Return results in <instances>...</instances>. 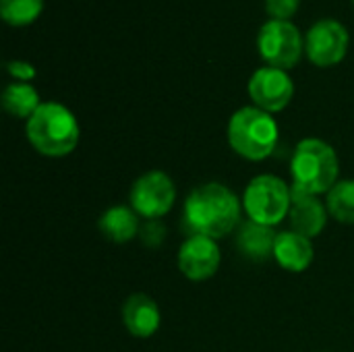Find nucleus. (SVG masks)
Here are the masks:
<instances>
[{
  "mask_svg": "<svg viewBox=\"0 0 354 352\" xmlns=\"http://www.w3.org/2000/svg\"><path fill=\"white\" fill-rule=\"evenodd\" d=\"M2 106L10 116L29 120L35 114V110L41 106V102H39V93L35 91L33 85L15 81L2 93Z\"/></svg>",
  "mask_w": 354,
  "mask_h": 352,
  "instance_id": "16",
  "label": "nucleus"
},
{
  "mask_svg": "<svg viewBox=\"0 0 354 352\" xmlns=\"http://www.w3.org/2000/svg\"><path fill=\"white\" fill-rule=\"evenodd\" d=\"M97 226H100L102 234L116 245H124V243L133 241L141 230L137 212L127 205H114V207L106 210L102 214Z\"/></svg>",
  "mask_w": 354,
  "mask_h": 352,
  "instance_id": "15",
  "label": "nucleus"
},
{
  "mask_svg": "<svg viewBox=\"0 0 354 352\" xmlns=\"http://www.w3.org/2000/svg\"><path fill=\"white\" fill-rule=\"evenodd\" d=\"M122 322L133 338H151L162 324L158 303L143 293L131 295L122 305Z\"/></svg>",
  "mask_w": 354,
  "mask_h": 352,
  "instance_id": "11",
  "label": "nucleus"
},
{
  "mask_svg": "<svg viewBox=\"0 0 354 352\" xmlns=\"http://www.w3.org/2000/svg\"><path fill=\"white\" fill-rule=\"evenodd\" d=\"M274 259L278 261V266L282 270L301 274L311 268V263L315 259V249H313L311 239H307L295 230H286V232H278L276 247H274Z\"/></svg>",
  "mask_w": 354,
  "mask_h": 352,
  "instance_id": "13",
  "label": "nucleus"
},
{
  "mask_svg": "<svg viewBox=\"0 0 354 352\" xmlns=\"http://www.w3.org/2000/svg\"><path fill=\"white\" fill-rule=\"evenodd\" d=\"M290 203L292 189L274 174L255 176L243 195V210L247 212L249 220L272 228L290 214Z\"/></svg>",
  "mask_w": 354,
  "mask_h": 352,
  "instance_id": "5",
  "label": "nucleus"
},
{
  "mask_svg": "<svg viewBox=\"0 0 354 352\" xmlns=\"http://www.w3.org/2000/svg\"><path fill=\"white\" fill-rule=\"evenodd\" d=\"M241 214L243 201L222 183H205L193 189L185 201V220L193 232L216 241L241 224Z\"/></svg>",
  "mask_w": 354,
  "mask_h": 352,
  "instance_id": "1",
  "label": "nucleus"
},
{
  "mask_svg": "<svg viewBox=\"0 0 354 352\" xmlns=\"http://www.w3.org/2000/svg\"><path fill=\"white\" fill-rule=\"evenodd\" d=\"M176 201L174 180L162 170L141 174L131 189V207L145 220H160Z\"/></svg>",
  "mask_w": 354,
  "mask_h": 352,
  "instance_id": "7",
  "label": "nucleus"
},
{
  "mask_svg": "<svg viewBox=\"0 0 354 352\" xmlns=\"http://www.w3.org/2000/svg\"><path fill=\"white\" fill-rule=\"evenodd\" d=\"M301 6V0H266V10L276 21H290Z\"/></svg>",
  "mask_w": 354,
  "mask_h": 352,
  "instance_id": "19",
  "label": "nucleus"
},
{
  "mask_svg": "<svg viewBox=\"0 0 354 352\" xmlns=\"http://www.w3.org/2000/svg\"><path fill=\"white\" fill-rule=\"evenodd\" d=\"M178 270L193 282H203L216 276L220 270L222 253L216 239L203 234H191L178 249Z\"/></svg>",
  "mask_w": 354,
  "mask_h": 352,
  "instance_id": "10",
  "label": "nucleus"
},
{
  "mask_svg": "<svg viewBox=\"0 0 354 352\" xmlns=\"http://www.w3.org/2000/svg\"><path fill=\"white\" fill-rule=\"evenodd\" d=\"M348 31L336 19H322L313 23L305 37V52L307 58L322 68L334 66L344 60L348 52Z\"/></svg>",
  "mask_w": 354,
  "mask_h": 352,
  "instance_id": "8",
  "label": "nucleus"
},
{
  "mask_svg": "<svg viewBox=\"0 0 354 352\" xmlns=\"http://www.w3.org/2000/svg\"><path fill=\"white\" fill-rule=\"evenodd\" d=\"M257 50L268 66L288 71L299 64L301 54L305 50V41L295 23L272 19L259 29Z\"/></svg>",
  "mask_w": 354,
  "mask_h": 352,
  "instance_id": "6",
  "label": "nucleus"
},
{
  "mask_svg": "<svg viewBox=\"0 0 354 352\" xmlns=\"http://www.w3.org/2000/svg\"><path fill=\"white\" fill-rule=\"evenodd\" d=\"M276 239H278V232L272 226H263V224L249 220L239 228L236 247L241 255L251 261H268L270 257H274Z\"/></svg>",
  "mask_w": 354,
  "mask_h": 352,
  "instance_id": "14",
  "label": "nucleus"
},
{
  "mask_svg": "<svg viewBox=\"0 0 354 352\" xmlns=\"http://www.w3.org/2000/svg\"><path fill=\"white\" fill-rule=\"evenodd\" d=\"M330 216L340 224H354V178L338 180L326 195Z\"/></svg>",
  "mask_w": 354,
  "mask_h": 352,
  "instance_id": "17",
  "label": "nucleus"
},
{
  "mask_svg": "<svg viewBox=\"0 0 354 352\" xmlns=\"http://www.w3.org/2000/svg\"><path fill=\"white\" fill-rule=\"evenodd\" d=\"M249 95L257 108L270 114H276V112H282L290 104L295 95V83L286 71L263 66V68H257L253 77L249 79Z\"/></svg>",
  "mask_w": 354,
  "mask_h": 352,
  "instance_id": "9",
  "label": "nucleus"
},
{
  "mask_svg": "<svg viewBox=\"0 0 354 352\" xmlns=\"http://www.w3.org/2000/svg\"><path fill=\"white\" fill-rule=\"evenodd\" d=\"M328 207L326 203H322L315 195H307V193H299L292 191V203H290V224L292 230L307 237V239H315L324 232L326 224H328Z\"/></svg>",
  "mask_w": 354,
  "mask_h": 352,
  "instance_id": "12",
  "label": "nucleus"
},
{
  "mask_svg": "<svg viewBox=\"0 0 354 352\" xmlns=\"http://www.w3.org/2000/svg\"><path fill=\"white\" fill-rule=\"evenodd\" d=\"M230 147L249 162H263L276 151L280 129L274 116L257 106L236 110L228 120Z\"/></svg>",
  "mask_w": 354,
  "mask_h": 352,
  "instance_id": "4",
  "label": "nucleus"
},
{
  "mask_svg": "<svg viewBox=\"0 0 354 352\" xmlns=\"http://www.w3.org/2000/svg\"><path fill=\"white\" fill-rule=\"evenodd\" d=\"M44 8V0H0V15L12 27L33 23Z\"/></svg>",
  "mask_w": 354,
  "mask_h": 352,
  "instance_id": "18",
  "label": "nucleus"
},
{
  "mask_svg": "<svg viewBox=\"0 0 354 352\" xmlns=\"http://www.w3.org/2000/svg\"><path fill=\"white\" fill-rule=\"evenodd\" d=\"M139 237H141V241H143L145 247L156 249V247H160L164 243L166 228H164V224L160 220H145V224L139 230Z\"/></svg>",
  "mask_w": 354,
  "mask_h": 352,
  "instance_id": "20",
  "label": "nucleus"
},
{
  "mask_svg": "<svg viewBox=\"0 0 354 352\" xmlns=\"http://www.w3.org/2000/svg\"><path fill=\"white\" fill-rule=\"evenodd\" d=\"M25 133L31 147L46 158H64L73 154L81 139L75 114L58 102H44L27 120Z\"/></svg>",
  "mask_w": 354,
  "mask_h": 352,
  "instance_id": "2",
  "label": "nucleus"
},
{
  "mask_svg": "<svg viewBox=\"0 0 354 352\" xmlns=\"http://www.w3.org/2000/svg\"><path fill=\"white\" fill-rule=\"evenodd\" d=\"M292 191L307 195H328L338 183L340 162L336 149L324 139L307 137L299 141L290 160Z\"/></svg>",
  "mask_w": 354,
  "mask_h": 352,
  "instance_id": "3",
  "label": "nucleus"
},
{
  "mask_svg": "<svg viewBox=\"0 0 354 352\" xmlns=\"http://www.w3.org/2000/svg\"><path fill=\"white\" fill-rule=\"evenodd\" d=\"M6 71L10 73V77H15L21 83H29L37 75L35 66L29 64L27 60H10V62H6Z\"/></svg>",
  "mask_w": 354,
  "mask_h": 352,
  "instance_id": "21",
  "label": "nucleus"
}]
</instances>
